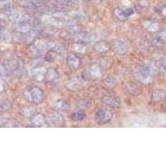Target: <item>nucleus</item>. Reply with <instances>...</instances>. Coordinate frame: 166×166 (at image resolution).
Returning <instances> with one entry per match:
<instances>
[{
  "instance_id": "nucleus-16",
  "label": "nucleus",
  "mask_w": 166,
  "mask_h": 166,
  "mask_svg": "<svg viewBox=\"0 0 166 166\" xmlns=\"http://www.w3.org/2000/svg\"><path fill=\"white\" fill-rule=\"evenodd\" d=\"M133 13H134L133 9H125V10H123V11H121V13H120V16H121V17H130V16H131Z\"/></svg>"
},
{
  "instance_id": "nucleus-12",
  "label": "nucleus",
  "mask_w": 166,
  "mask_h": 166,
  "mask_svg": "<svg viewBox=\"0 0 166 166\" xmlns=\"http://www.w3.org/2000/svg\"><path fill=\"white\" fill-rule=\"evenodd\" d=\"M68 64L73 68H77L79 65V60L74 55H71L68 58Z\"/></svg>"
},
{
  "instance_id": "nucleus-3",
  "label": "nucleus",
  "mask_w": 166,
  "mask_h": 166,
  "mask_svg": "<svg viewBox=\"0 0 166 166\" xmlns=\"http://www.w3.org/2000/svg\"><path fill=\"white\" fill-rule=\"evenodd\" d=\"M28 95L29 100L33 101L35 103H41L43 100H44V94L43 92L41 91V89L37 88V87H34L32 88L31 91H29L28 92Z\"/></svg>"
},
{
  "instance_id": "nucleus-1",
  "label": "nucleus",
  "mask_w": 166,
  "mask_h": 166,
  "mask_svg": "<svg viewBox=\"0 0 166 166\" xmlns=\"http://www.w3.org/2000/svg\"><path fill=\"white\" fill-rule=\"evenodd\" d=\"M152 75H153V66L148 64L139 70L138 78L141 82L149 83L152 81Z\"/></svg>"
},
{
  "instance_id": "nucleus-4",
  "label": "nucleus",
  "mask_w": 166,
  "mask_h": 166,
  "mask_svg": "<svg viewBox=\"0 0 166 166\" xmlns=\"http://www.w3.org/2000/svg\"><path fill=\"white\" fill-rule=\"evenodd\" d=\"M104 103L111 107H118L120 106V99L117 96L115 95H108L103 98Z\"/></svg>"
},
{
  "instance_id": "nucleus-21",
  "label": "nucleus",
  "mask_w": 166,
  "mask_h": 166,
  "mask_svg": "<svg viewBox=\"0 0 166 166\" xmlns=\"http://www.w3.org/2000/svg\"><path fill=\"white\" fill-rule=\"evenodd\" d=\"M85 49H86V47H85L84 46H82V45H77V47L76 50H77V52H83L84 51H85Z\"/></svg>"
},
{
  "instance_id": "nucleus-19",
  "label": "nucleus",
  "mask_w": 166,
  "mask_h": 166,
  "mask_svg": "<svg viewBox=\"0 0 166 166\" xmlns=\"http://www.w3.org/2000/svg\"><path fill=\"white\" fill-rule=\"evenodd\" d=\"M145 27L149 29V31H156L158 28V25L155 23H145Z\"/></svg>"
},
{
  "instance_id": "nucleus-5",
  "label": "nucleus",
  "mask_w": 166,
  "mask_h": 166,
  "mask_svg": "<svg viewBox=\"0 0 166 166\" xmlns=\"http://www.w3.org/2000/svg\"><path fill=\"white\" fill-rule=\"evenodd\" d=\"M46 78L50 81V82L57 84L58 81L60 79L58 72L55 69H50L48 72H46Z\"/></svg>"
},
{
  "instance_id": "nucleus-20",
  "label": "nucleus",
  "mask_w": 166,
  "mask_h": 166,
  "mask_svg": "<svg viewBox=\"0 0 166 166\" xmlns=\"http://www.w3.org/2000/svg\"><path fill=\"white\" fill-rule=\"evenodd\" d=\"M34 113V111L33 109H32V108H27V109L24 110V115L29 117V116H32V115Z\"/></svg>"
},
{
  "instance_id": "nucleus-11",
  "label": "nucleus",
  "mask_w": 166,
  "mask_h": 166,
  "mask_svg": "<svg viewBox=\"0 0 166 166\" xmlns=\"http://www.w3.org/2000/svg\"><path fill=\"white\" fill-rule=\"evenodd\" d=\"M91 75L92 76V77H99L100 76H101L102 74V70H101V67L100 66H97V65H95L92 67L91 69Z\"/></svg>"
},
{
  "instance_id": "nucleus-17",
  "label": "nucleus",
  "mask_w": 166,
  "mask_h": 166,
  "mask_svg": "<svg viewBox=\"0 0 166 166\" xmlns=\"http://www.w3.org/2000/svg\"><path fill=\"white\" fill-rule=\"evenodd\" d=\"M164 97V92H155V93H154V95H153V98L154 99H155L156 100H160L161 99H163V98Z\"/></svg>"
},
{
  "instance_id": "nucleus-14",
  "label": "nucleus",
  "mask_w": 166,
  "mask_h": 166,
  "mask_svg": "<svg viewBox=\"0 0 166 166\" xmlns=\"http://www.w3.org/2000/svg\"><path fill=\"white\" fill-rule=\"evenodd\" d=\"M96 48L99 52H106V51H107V49L109 48V46L105 43H99L96 46Z\"/></svg>"
},
{
  "instance_id": "nucleus-15",
  "label": "nucleus",
  "mask_w": 166,
  "mask_h": 166,
  "mask_svg": "<svg viewBox=\"0 0 166 166\" xmlns=\"http://www.w3.org/2000/svg\"><path fill=\"white\" fill-rule=\"evenodd\" d=\"M69 88L71 89V90H77L79 87L81 86V82L77 81H72V82H70L67 85Z\"/></svg>"
},
{
  "instance_id": "nucleus-18",
  "label": "nucleus",
  "mask_w": 166,
  "mask_h": 166,
  "mask_svg": "<svg viewBox=\"0 0 166 166\" xmlns=\"http://www.w3.org/2000/svg\"><path fill=\"white\" fill-rule=\"evenodd\" d=\"M157 41L158 43L160 44H164V41H165V32L162 31L160 34L157 36Z\"/></svg>"
},
{
  "instance_id": "nucleus-8",
  "label": "nucleus",
  "mask_w": 166,
  "mask_h": 166,
  "mask_svg": "<svg viewBox=\"0 0 166 166\" xmlns=\"http://www.w3.org/2000/svg\"><path fill=\"white\" fill-rule=\"evenodd\" d=\"M55 107L56 109L59 110V111H66L69 109V105L68 103L63 100H58L56 101L55 103Z\"/></svg>"
},
{
  "instance_id": "nucleus-2",
  "label": "nucleus",
  "mask_w": 166,
  "mask_h": 166,
  "mask_svg": "<svg viewBox=\"0 0 166 166\" xmlns=\"http://www.w3.org/2000/svg\"><path fill=\"white\" fill-rule=\"evenodd\" d=\"M112 113L107 110H100L96 114V121L99 125H104L111 120Z\"/></svg>"
},
{
  "instance_id": "nucleus-6",
  "label": "nucleus",
  "mask_w": 166,
  "mask_h": 166,
  "mask_svg": "<svg viewBox=\"0 0 166 166\" xmlns=\"http://www.w3.org/2000/svg\"><path fill=\"white\" fill-rule=\"evenodd\" d=\"M32 122L36 126H43L47 124V120L46 118L44 117L43 115L37 114L33 116L32 120Z\"/></svg>"
},
{
  "instance_id": "nucleus-13",
  "label": "nucleus",
  "mask_w": 166,
  "mask_h": 166,
  "mask_svg": "<svg viewBox=\"0 0 166 166\" xmlns=\"http://www.w3.org/2000/svg\"><path fill=\"white\" fill-rule=\"evenodd\" d=\"M51 119H52V122H54V124H60L62 122V115L59 113H57V112L52 114V115L51 116Z\"/></svg>"
},
{
  "instance_id": "nucleus-22",
  "label": "nucleus",
  "mask_w": 166,
  "mask_h": 166,
  "mask_svg": "<svg viewBox=\"0 0 166 166\" xmlns=\"http://www.w3.org/2000/svg\"><path fill=\"white\" fill-rule=\"evenodd\" d=\"M3 84L2 83V81H0V91H3Z\"/></svg>"
},
{
  "instance_id": "nucleus-10",
  "label": "nucleus",
  "mask_w": 166,
  "mask_h": 166,
  "mask_svg": "<svg viewBox=\"0 0 166 166\" xmlns=\"http://www.w3.org/2000/svg\"><path fill=\"white\" fill-rule=\"evenodd\" d=\"M115 51L120 53V54H123L127 52V47L126 46V44L121 42H116L115 44Z\"/></svg>"
},
{
  "instance_id": "nucleus-9",
  "label": "nucleus",
  "mask_w": 166,
  "mask_h": 166,
  "mask_svg": "<svg viewBox=\"0 0 166 166\" xmlns=\"http://www.w3.org/2000/svg\"><path fill=\"white\" fill-rule=\"evenodd\" d=\"M72 118L74 121L80 122V121H82V120L86 119V114H85V112L82 111H79L75 112L74 114H72Z\"/></svg>"
},
{
  "instance_id": "nucleus-7",
  "label": "nucleus",
  "mask_w": 166,
  "mask_h": 166,
  "mask_svg": "<svg viewBox=\"0 0 166 166\" xmlns=\"http://www.w3.org/2000/svg\"><path fill=\"white\" fill-rule=\"evenodd\" d=\"M32 75H33V77L37 81L43 80V78L45 77V75H46V71L44 69L39 68V69H34L33 72H32Z\"/></svg>"
}]
</instances>
